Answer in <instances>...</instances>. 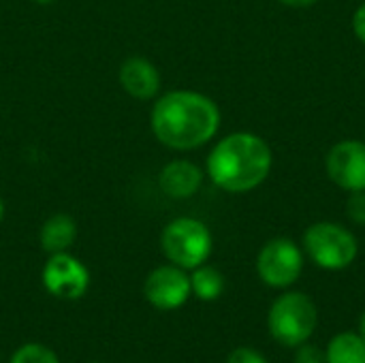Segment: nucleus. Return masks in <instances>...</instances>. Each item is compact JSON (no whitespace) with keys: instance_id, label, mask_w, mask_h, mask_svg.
I'll list each match as a JSON object with an SVG mask.
<instances>
[{"instance_id":"obj_1","label":"nucleus","mask_w":365,"mask_h":363,"mask_svg":"<svg viewBox=\"0 0 365 363\" xmlns=\"http://www.w3.org/2000/svg\"><path fill=\"white\" fill-rule=\"evenodd\" d=\"M220 122L222 116L214 98L184 88L158 96L150 113L154 137L175 152H188L210 143L218 135Z\"/></svg>"},{"instance_id":"obj_2","label":"nucleus","mask_w":365,"mask_h":363,"mask_svg":"<svg viewBox=\"0 0 365 363\" xmlns=\"http://www.w3.org/2000/svg\"><path fill=\"white\" fill-rule=\"evenodd\" d=\"M274 152L269 143L250 131H235L214 143L205 173L212 184L231 195L257 190L272 173Z\"/></svg>"},{"instance_id":"obj_3","label":"nucleus","mask_w":365,"mask_h":363,"mask_svg":"<svg viewBox=\"0 0 365 363\" xmlns=\"http://www.w3.org/2000/svg\"><path fill=\"white\" fill-rule=\"evenodd\" d=\"M302 250L321 270L342 272L355 263L359 255V244L349 227L331 220H321L304 231Z\"/></svg>"},{"instance_id":"obj_4","label":"nucleus","mask_w":365,"mask_h":363,"mask_svg":"<svg viewBox=\"0 0 365 363\" xmlns=\"http://www.w3.org/2000/svg\"><path fill=\"white\" fill-rule=\"evenodd\" d=\"M319 325V310L310 295L302 291H287L274 300L267 327L276 342L284 347H299L308 342Z\"/></svg>"},{"instance_id":"obj_5","label":"nucleus","mask_w":365,"mask_h":363,"mask_svg":"<svg viewBox=\"0 0 365 363\" xmlns=\"http://www.w3.org/2000/svg\"><path fill=\"white\" fill-rule=\"evenodd\" d=\"M160 246L173 265L182 270H195L210 259L214 240L205 223L190 216H180L163 229Z\"/></svg>"},{"instance_id":"obj_6","label":"nucleus","mask_w":365,"mask_h":363,"mask_svg":"<svg viewBox=\"0 0 365 363\" xmlns=\"http://www.w3.org/2000/svg\"><path fill=\"white\" fill-rule=\"evenodd\" d=\"M302 272L304 250L291 237H274L257 255V274L272 289H289Z\"/></svg>"},{"instance_id":"obj_7","label":"nucleus","mask_w":365,"mask_h":363,"mask_svg":"<svg viewBox=\"0 0 365 363\" xmlns=\"http://www.w3.org/2000/svg\"><path fill=\"white\" fill-rule=\"evenodd\" d=\"M325 173L344 193L365 190V141L342 139L325 156Z\"/></svg>"},{"instance_id":"obj_8","label":"nucleus","mask_w":365,"mask_h":363,"mask_svg":"<svg viewBox=\"0 0 365 363\" xmlns=\"http://www.w3.org/2000/svg\"><path fill=\"white\" fill-rule=\"evenodd\" d=\"M43 287L58 300L75 302L86 295L90 287V272L68 252L49 255L43 267Z\"/></svg>"},{"instance_id":"obj_9","label":"nucleus","mask_w":365,"mask_h":363,"mask_svg":"<svg viewBox=\"0 0 365 363\" xmlns=\"http://www.w3.org/2000/svg\"><path fill=\"white\" fill-rule=\"evenodd\" d=\"M145 300L158 310H178L192 295L190 276L178 265H160L152 270L143 285Z\"/></svg>"},{"instance_id":"obj_10","label":"nucleus","mask_w":365,"mask_h":363,"mask_svg":"<svg viewBox=\"0 0 365 363\" xmlns=\"http://www.w3.org/2000/svg\"><path fill=\"white\" fill-rule=\"evenodd\" d=\"M118 79L122 90L137 101L154 98L160 92V83H163L156 64L143 56H128L120 64Z\"/></svg>"},{"instance_id":"obj_11","label":"nucleus","mask_w":365,"mask_h":363,"mask_svg":"<svg viewBox=\"0 0 365 363\" xmlns=\"http://www.w3.org/2000/svg\"><path fill=\"white\" fill-rule=\"evenodd\" d=\"M205 180V171L186 158L169 160L160 173H158V186L160 190L171 199H190L195 197Z\"/></svg>"},{"instance_id":"obj_12","label":"nucleus","mask_w":365,"mask_h":363,"mask_svg":"<svg viewBox=\"0 0 365 363\" xmlns=\"http://www.w3.org/2000/svg\"><path fill=\"white\" fill-rule=\"evenodd\" d=\"M38 240H41V248L47 255L66 252L77 240V223H75V218L68 216V214L49 216L41 227Z\"/></svg>"},{"instance_id":"obj_13","label":"nucleus","mask_w":365,"mask_h":363,"mask_svg":"<svg viewBox=\"0 0 365 363\" xmlns=\"http://www.w3.org/2000/svg\"><path fill=\"white\" fill-rule=\"evenodd\" d=\"M325 357L327 363H365V340L359 334L342 332L329 340Z\"/></svg>"},{"instance_id":"obj_14","label":"nucleus","mask_w":365,"mask_h":363,"mask_svg":"<svg viewBox=\"0 0 365 363\" xmlns=\"http://www.w3.org/2000/svg\"><path fill=\"white\" fill-rule=\"evenodd\" d=\"M190 289L203 302H214L225 291V276L212 265H199L190 274Z\"/></svg>"},{"instance_id":"obj_15","label":"nucleus","mask_w":365,"mask_h":363,"mask_svg":"<svg viewBox=\"0 0 365 363\" xmlns=\"http://www.w3.org/2000/svg\"><path fill=\"white\" fill-rule=\"evenodd\" d=\"M9 363H60L56 353L43 344H24L17 349Z\"/></svg>"},{"instance_id":"obj_16","label":"nucleus","mask_w":365,"mask_h":363,"mask_svg":"<svg viewBox=\"0 0 365 363\" xmlns=\"http://www.w3.org/2000/svg\"><path fill=\"white\" fill-rule=\"evenodd\" d=\"M346 218L353 225H357V227H365V190L349 193V199H346Z\"/></svg>"},{"instance_id":"obj_17","label":"nucleus","mask_w":365,"mask_h":363,"mask_svg":"<svg viewBox=\"0 0 365 363\" xmlns=\"http://www.w3.org/2000/svg\"><path fill=\"white\" fill-rule=\"evenodd\" d=\"M293 363H327V357H325V351H321L319 347H312V344L304 342V344L297 347Z\"/></svg>"},{"instance_id":"obj_18","label":"nucleus","mask_w":365,"mask_h":363,"mask_svg":"<svg viewBox=\"0 0 365 363\" xmlns=\"http://www.w3.org/2000/svg\"><path fill=\"white\" fill-rule=\"evenodd\" d=\"M227 363H269L259 351L255 349H248V347H240L235 349L229 357H227Z\"/></svg>"},{"instance_id":"obj_19","label":"nucleus","mask_w":365,"mask_h":363,"mask_svg":"<svg viewBox=\"0 0 365 363\" xmlns=\"http://www.w3.org/2000/svg\"><path fill=\"white\" fill-rule=\"evenodd\" d=\"M351 26H353L355 36L365 45V2H361V4L355 9L353 19H351Z\"/></svg>"},{"instance_id":"obj_20","label":"nucleus","mask_w":365,"mask_h":363,"mask_svg":"<svg viewBox=\"0 0 365 363\" xmlns=\"http://www.w3.org/2000/svg\"><path fill=\"white\" fill-rule=\"evenodd\" d=\"M280 4H284V6H289V9H310V6H314L319 0H278Z\"/></svg>"},{"instance_id":"obj_21","label":"nucleus","mask_w":365,"mask_h":363,"mask_svg":"<svg viewBox=\"0 0 365 363\" xmlns=\"http://www.w3.org/2000/svg\"><path fill=\"white\" fill-rule=\"evenodd\" d=\"M359 336L365 340V312L361 315V321H359Z\"/></svg>"},{"instance_id":"obj_22","label":"nucleus","mask_w":365,"mask_h":363,"mask_svg":"<svg viewBox=\"0 0 365 363\" xmlns=\"http://www.w3.org/2000/svg\"><path fill=\"white\" fill-rule=\"evenodd\" d=\"M4 220V201L0 199V223Z\"/></svg>"},{"instance_id":"obj_23","label":"nucleus","mask_w":365,"mask_h":363,"mask_svg":"<svg viewBox=\"0 0 365 363\" xmlns=\"http://www.w3.org/2000/svg\"><path fill=\"white\" fill-rule=\"evenodd\" d=\"M34 2H38V4H51V2H56V0H34Z\"/></svg>"}]
</instances>
